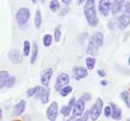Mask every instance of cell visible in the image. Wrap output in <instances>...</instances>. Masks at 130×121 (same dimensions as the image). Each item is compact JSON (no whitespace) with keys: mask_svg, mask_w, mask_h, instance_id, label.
<instances>
[{"mask_svg":"<svg viewBox=\"0 0 130 121\" xmlns=\"http://www.w3.org/2000/svg\"><path fill=\"white\" fill-rule=\"evenodd\" d=\"M84 14L86 16L88 24L91 27H95L99 24V18H98L96 10H95V1L87 0L84 6Z\"/></svg>","mask_w":130,"mask_h":121,"instance_id":"cell-1","label":"cell"},{"mask_svg":"<svg viewBox=\"0 0 130 121\" xmlns=\"http://www.w3.org/2000/svg\"><path fill=\"white\" fill-rule=\"evenodd\" d=\"M29 18H30V10L26 7L20 8L15 14L16 22H18L19 26L21 28H23V29H25L27 27V23L29 21Z\"/></svg>","mask_w":130,"mask_h":121,"instance_id":"cell-2","label":"cell"},{"mask_svg":"<svg viewBox=\"0 0 130 121\" xmlns=\"http://www.w3.org/2000/svg\"><path fill=\"white\" fill-rule=\"evenodd\" d=\"M103 110V99L102 98H96L95 103L92 105V107L89 110V117L91 118L92 121H95L100 117L101 112Z\"/></svg>","mask_w":130,"mask_h":121,"instance_id":"cell-3","label":"cell"},{"mask_svg":"<svg viewBox=\"0 0 130 121\" xmlns=\"http://www.w3.org/2000/svg\"><path fill=\"white\" fill-rule=\"evenodd\" d=\"M70 83V75L66 74V72H62L56 78V81H55V84H54V89L55 91H60L62 88L68 86Z\"/></svg>","mask_w":130,"mask_h":121,"instance_id":"cell-4","label":"cell"},{"mask_svg":"<svg viewBox=\"0 0 130 121\" xmlns=\"http://www.w3.org/2000/svg\"><path fill=\"white\" fill-rule=\"evenodd\" d=\"M58 114H59V107H58V103L56 102H52L49 105L48 109H47V118L49 121H55L58 118Z\"/></svg>","mask_w":130,"mask_h":121,"instance_id":"cell-5","label":"cell"},{"mask_svg":"<svg viewBox=\"0 0 130 121\" xmlns=\"http://www.w3.org/2000/svg\"><path fill=\"white\" fill-rule=\"evenodd\" d=\"M8 58L11 63L13 64H21L23 62V56L22 53L18 49H13L8 53Z\"/></svg>","mask_w":130,"mask_h":121,"instance_id":"cell-6","label":"cell"},{"mask_svg":"<svg viewBox=\"0 0 130 121\" xmlns=\"http://www.w3.org/2000/svg\"><path fill=\"white\" fill-rule=\"evenodd\" d=\"M87 76H88V70L86 68H84L81 66H76L73 68V77H74V79L77 80V81L86 78Z\"/></svg>","mask_w":130,"mask_h":121,"instance_id":"cell-7","label":"cell"},{"mask_svg":"<svg viewBox=\"0 0 130 121\" xmlns=\"http://www.w3.org/2000/svg\"><path fill=\"white\" fill-rule=\"evenodd\" d=\"M52 75H53V69L52 68H47V69H44L41 72V75H40V81H41V84L43 87H49Z\"/></svg>","mask_w":130,"mask_h":121,"instance_id":"cell-8","label":"cell"},{"mask_svg":"<svg viewBox=\"0 0 130 121\" xmlns=\"http://www.w3.org/2000/svg\"><path fill=\"white\" fill-rule=\"evenodd\" d=\"M73 111H74V115L75 117H81L85 114V102L83 99H77L74 106H73Z\"/></svg>","mask_w":130,"mask_h":121,"instance_id":"cell-9","label":"cell"},{"mask_svg":"<svg viewBox=\"0 0 130 121\" xmlns=\"http://www.w3.org/2000/svg\"><path fill=\"white\" fill-rule=\"evenodd\" d=\"M130 24V16L128 14H121L119 15V17H117V27L119 28L120 30H124L126 29Z\"/></svg>","mask_w":130,"mask_h":121,"instance_id":"cell-10","label":"cell"},{"mask_svg":"<svg viewBox=\"0 0 130 121\" xmlns=\"http://www.w3.org/2000/svg\"><path fill=\"white\" fill-rule=\"evenodd\" d=\"M111 6L112 2L106 1V0H102L99 2V11L103 16H108L109 14V10H111Z\"/></svg>","mask_w":130,"mask_h":121,"instance_id":"cell-11","label":"cell"},{"mask_svg":"<svg viewBox=\"0 0 130 121\" xmlns=\"http://www.w3.org/2000/svg\"><path fill=\"white\" fill-rule=\"evenodd\" d=\"M75 102H76V98H75V97H72L66 106H63L62 108H61V114H62L64 117H68V116H70L71 112H72V109H73V106H74V104H75Z\"/></svg>","mask_w":130,"mask_h":121,"instance_id":"cell-12","label":"cell"},{"mask_svg":"<svg viewBox=\"0 0 130 121\" xmlns=\"http://www.w3.org/2000/svg\"><path fill=\"white\" fill-rule=\"evenodd\" d=\"M49 95H50V90L48 88H41L40 91L37 93L38 98L41 100L42 104H47L49 100Z\"/></svg>","mask_w":130,"mask_h":121,"instance_id":"cell-13","label":"cell"},{"mask_svg":"<svg viewBox=\"0 0 130 121\" xmlns=\"http://www.w3.org/2000/svg\"><path fill=\"white\" fill-rule=\"evenodd\" d=\"M91 39H92V41L96 44L98 48H101L104 43V36L101 31H95V33L91 36Z\"/></svg>","mask_w":130,"mask_h":121,"instance_id":"cell-14","label":"cell"},{"mask_svg":"<svg viewBox=\"0 0 130 121\" xmlns=\"http://www.w3.org/2000/svg\"><path fill=\"white\" fill-rule=\"evenodd\" d=\"M87 54H89L90 56H94V55H98V52H99V48L96 47V44L92 41V39L90 38L88 41V46H87Z\"/></svg>","mask_w":130,"mask_h":121,"instance_id":"cell-15","label":"cell"},{"mask_svg":"<svg viewBox=\"0 0 130 121\" xmlns=\"http://www.w3.org/2000/svg\"><path fill=\"white\" fill-rule=\"evenodd\" d=\"M124 5H125V2L123 1V0H118V1H114V2H112V6H111L112 14H113V15L118 14L119 12L123 10Z\"/></svg>","mask_w":130,"mask_h":121,"instance_id":"cell-16","label":"cell"},{"mask_svg":"<svg viewBox=\"0 0 130 121\" xmlns=\"http://www.w3.org/2000/svg\"><path fill=\"white\" fill-rule=\"evenodd\" d=\"M109 106H111V109H112L111 117L114 120H120L121 119V109H120V107H118L114 103H111L109 104Z\"/></svg>","mask_w":130,"mask_h":121,"instance_id":"cell-17","label":"cell"},{"mask_svg":"<svg viewBox=\"0 0 130 121\" xmlns=\"http://www.w3.org/2000/svg\"><path fill=\"white\" fill-rule=\"evenodd\" d=\"M25 108H26V103H25V100L24 99H21L20 102L18 103L14 106V109H13V111H14V115H22L24 111H25Z\"/></svg>","mask_w":130,"mask_h":121,"instance_id":"cell-18","label":"cell"},{"mask_svg":"<svg viewBox=\"0 0 130 121\" xmlns=\"http://www.w3.org/2000/svg\"><path fill=\"white\" fill-rule=\"evenodd\" d=\"M9 77H10V75H9L8 71H6V70L0 71V89L5 88L7 86V82H8Z\"/></svg>","mask_w":130,"mask_h":121,"instance_id":"cell-19","label":"cell"},{"mask_svg":"<svg viewBox=\"0 0 130 121\" xmlns=\"http://www.w3.org/2000/svg\"><path fill=\"white\" fill-rule=\"evenodd\" d=\"M38 57V46L35 41L32 42V49L30 53V64H35V62L37 61Z\"/></svg>","mask_w":130,"mask_h":121,"instance_id":"cell-20","label":"cell"},{"mask_svg":"<svg viewBox=\"0 0 130 121\" xmlns=\"http://www.w3.org/2000/svg\"><path fill=\"white\" fill-rule=\"evenodd\" d=\"M86 66H87V70H92L95 66V58L92 57V56H88L86 58Z\"/></svg>","mask_w":130,"mask_h":121,"instance_id":"cell-21","label":"cell"},{"mask_svg":"<svg viewBox=\"0 0 130 121\" xmlns=\"http://www.w3.org/2000/svg\"><path fill=\"white\" fill-rule=\"evenodd\" d=\"M120 97L124 100V103L126 104V106L130 108V93L128 91H123L120 93Z\"/></svg>","mask_w":130,"mask_h":121,"instance_id":"cell-22","label":"cell"},{"mask_svg":"<svg viewBox=\"0 0 130 121\" xmlns=\"http://www.w3.org/2000/svg\"><path fill=\"white\" fill-rule=\"evenodd\" d=\"M41 22H42L41 12H40V10H37V11H36V14H35V19H34L36 28H39L40 26H41Z\"/></svg>","mask_w":130,"mask_h":121,"instance_id":"cell-23","label":"cell"},{"mask_svg":"<svg viewBox=\"0 0 130 121\" xmlns=\"http://www.w3.org/2000/svg\"><path fill=\"white\" fill-rule=\"evenodd\" d=\"M72 91H73V88H72L71 86H66V87H64V88L61 89V90L59 91V93H60V95H61V96H63V97H65V96H67L68 94L71 93Z\"/></svg>","mask_w":130,"mask_h":121,"instance_id":"cell-24","label":"cell"},{"mask_svg":"<svg viewBox=\"0 0 130 121\" xmlns=\"http://www.w3.org/2000/svg\"><path fill=\"white\" fill-rule=\"evenodd\" d=\"M40 89H41V87H34V88H30L29 90H27L26 95L28 96V97H31V96H34V95H37V93L40 91Z\"/></svg>","mask_w":130,"mask_h":121,"instance_id":"cell-25","label":"cell"},{"mask_svg":"<svg viewBox=\"0 0 130 121\" xmlns=\"http://www.w3.org/2000/svg\"><path fill=\"white\" fill-rule=\"evenodd\" d=\"M30 53V43L28 40L24 41V47H23V54L24 56H28Z\"/></svg>","mask_w":130,"mask_h":121,"instance_id":"cell-26","label":"cell"},{"mask_svg":"<svg viewBox=\"0 0 130 121\" xmlns=\"http://www.w3.org/2000/svg\"><path fill=\"white\" fill-rule=\"evenodd\" d=\"M49 8H50V10L52 12L59 11V9H60V2L58 1V0H52V1L50 2V5H49Z\"/></svg>","mask_w":130,"mask_h":121,"instance_id":"cell-27","label":"cell"},{"mask_svg":"<svg viewBox=\"0 0 130 121\" xmlns=\"http://www.w3.org/2000/svg\"><path fill=\"white\" fill-rule=\"evenodd\" d=\"M107 27H108L111 30L115 29V28L117 27V18H115V17L109 18V21H108V23H107Z\"/></svg>","mask_w":130,"mask_h":121,"instance_id":"cell-28","label":"cell"},{"mask_svg":"<svg viewBox=\"0 0 130 121\" xmlns=\"http://www.w3.org/2000/svg\"><path fill=\"white\" fill-rule=\"evenodd\" d=\"M51 43H52V36L49 35V34L44 35L43 36V46L44 47H50Z\"/></svg>","mask_w":130,"mask_h":121,"instance_id":"cell-29","label":"cell"},{"mask_svg":"<svg viewBox=\"0 0 130 121\" xmlns=\"http://www.w3.org/2000/svg\"><path fill=\"white\" fill-rule=\"evenodd\" d=\"M54 40L56 42H59L61 40V28H60V26H58L54 29Z\"/></svg>","mask_w":130,"mask_h":121,"instance_id":"cell-30","label":"cell"},{"mask_svg":"<svg viewBox=\"0 0 130 121\" xmlns=\"http://www.w3.org/2000/svg\"><path fill=\"white\" fill-rule=\"evenodd\" d=\"M14 83H15V77L14 76H10L9 79H8V82H7V88H11V87H13L14 86Z\"/></svg>","mask_w":130,"mask_h":121,"instance_id":"cell-31","label":"cell"},{"mask_svg":"<svg viewBox=\"0 0 130 121\" xmlns=\"http://www.w3.org/2000/svg\"><path fill=\"white\" fill-rule=\"evenodd\" d=\"M88 118H89V112L87 111V112H85L81 117H79V118H75L73 121H88Z\"/></svg>","mask_w":130,"mask_h":121,"instance_id":"cell-32","label":"cell"},{"mask_svg":"<svg viewBox=\"0 0 130 121\" xmlns=\"http://www.w3.org/2000/svg\"><path fill=\"white\" fill-rule=\"evenodd\" d=\"M103 111H104V116L106 117V118H109V117H111V115H112V109H111V106H109V105L104 108Z\"/></svg>","mask_w":130,"mask_h":121,"instance_id":"cell-33","label":"cell"},{"mask_svg":"<svg viewBox=\"0 0 130 121\" xmlns=\"http://www.w3.org/2000/svg\"><path fill=\"white\" fill-rule=\"evenodd\" d=\"M87 38H88V33H84V34H81V35L78 36V40H79L80 43H81V42L84 43V41H85V40H86Z\"/></svg>","mask_w":130,"mask_h":121,"instance_id":"cell-34","label":"cell"},{"mask_svg":"<svg viewBox=\"0 0 130 121\" xmlns=\"http://www.w3.org/2000/svg\"><path fill=\"white\" fill-rule=\"evenodd\" d=\"M90 98H91V95L89 93H84L83 95H81V97H80V99H83L84 102H88Z\"/></svg>","mask_w":130,"mask_h":121,"instance_id":"cell-35","label":"cell"},{"mask_svg":"<svg viewBox=\"0 0 130 121\" xmlns=\"http://www.w3.org/2000/svg\"><path fill=\"white\" fill-rule=\"evenodd\" d=\"M124 8H125V13L126 14H128L129 16H130V2H125V5H124Z\"/></svg>","mask_w":130,"mask_h":121,"instance_id":"cell-36","label":"cell"},{"mask_svg":"<svg viewBox=\"0 0 130 121\" xmlns=\"http://www.w3.org/2000/svg\"><path fill=\"white\" fill-rule=\"evenodd\" d=\"M98 75H99L100 77H105V76H106V72H105V70H103V69H100V70H98Z\"/></svg>","mask_w":130,"mask_h":121,"instance_id":"cell-37","label":"cell"},{"mask_svg":"<svg viewBox=\"0 0 130 121\" xmlns=\"http://www.w3.org/2000/svg\"><path fill=\"white\" fill-rule=\"evenodd\" d=\"M68 12H70V9L68 8H66V9H63L62 12H60V15H64V14H67Z\"/></svg>","mask_w":130,"mask_h":121,"instance_id":"cell-38","label":"cell"},{"mask_svg":"<svg viewBox=\"0 0 130 121\" xmlns=\"http://www.w3.org/2000/svg\"><path fill=\"white\" fill-rule=\"evenodd\" d=\"M62 1H63L64 5H66V6H68L71 3V0H62Z\"/></svg>","mask_w":130,"mask_h":121,"instance_id":"cell-39","label":"cell"},{"mask_svg":"<svg viewBox=\"0 0 130 121\" xmlns=\"http://www.w3.org/2000/svg\"><path fill=\"white\" fill-rule=\"evenodd\" d=\"M101 84H102V86H106L107 81H106V80H102V81H101Z\"/></svg>","mask_w":130,"mask_h":121,"instance_id":"cell-40","label":"cell"},{"mask_svg":"<svg viewBox=\"0 0 130 121\" xmlns=\"http://www.w3.org/2000/svg\"><path fill=\"white\" fill-rule=\"evenodd\" d=\"M1 117H2V109L0 108V119H1Z\"/></svg>","mask_w":130,"mask_h":121,"instance_id":"cell-41","label":"cell"},{"mask_svg":"<svg viewBox=\"0 0 130 121\" xmlns=\"http://www.w3.org/2000/svg\"><path fill=\"white\" fill-rule=\"evenodd\" d=\"M128 64H129V66H130V56H129V58H128Z\"/></svg>","mask_w":130,"mask_h":121,"instance_id":"cell-42","label":"cell"},{"mask_svg":"<svg viewBox=\"0 0 130 121\" xmlns=\"http://www.w3.org/2000/svg\"><path fill=\"white\" fill-rule=\"evenodd\" d=\"M14 121H20V120H14Z\"/></svg>","mask_w":130,"mask_h":121,"instance_id":"cell-43","label":"cell"}]
</instances>
